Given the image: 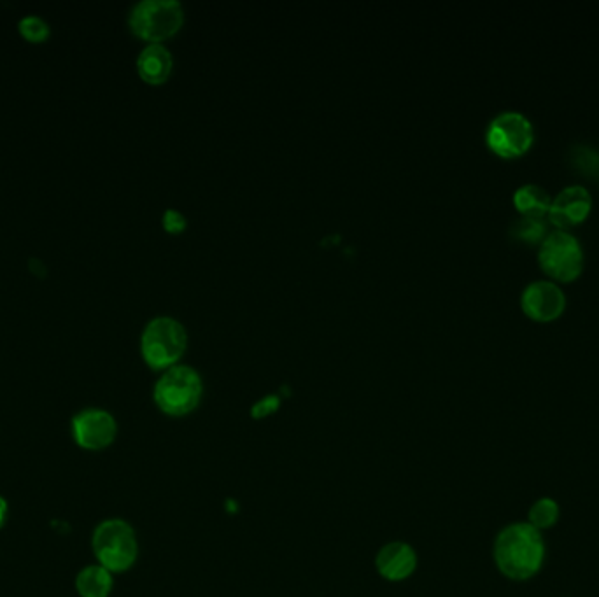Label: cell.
Returning <instances> with one entry per match:
<instances>
[{
  "label": "cell",
  "instance_id": "cell-1",
  "mask_svg": "<svg viewBox=\"0 0 599 597\" xmlns=\"http://www.w3.org/2000/svg\"><path fill=\"white\" fill-rule=\"evenodd\" d=\"M545 545L542 534L526 524L505 527L494 541V561L510 580H528L542 568Z\"/></svg>",
  "mask_w": 599,
  "mask_h": 597
},
{
  "label": "cell",
  "instance_id": "cell-2",
  "mask_svg": "<svg viewBox=\"0 0 599 597\" xmlns=\"http://www.w3.org/2000/svg\"><path fill=\"white\" fill-rule=\"evenodd\" d=\"M188 345L183 324L169 316L155 317L142 331L141 351L144 361L156 370L176 366Z\"/></svg>",
  "mask_w": 599,
  "mask_h": 597
},
{
  "label": "cell",
  "instance_id": "cell-3",
  "mask_svg": "<svg viewBox=\"0 0 599 597\" xmlns=\"http://www.w3.org/2000/svg\"><path fill=\"white\" fill-rule=\"evenodd\" d=\"M92 547L100 566L111 573L132 568L139 554L134 529L121 519L104 520L99 524L93 533Z\"/></svg>",
  "mask_w": 599,
  "mask_h": 597
},
{
  "label": "cell",
  "instance_id": "cell-4",
  "mask_svg": "<svg viewBox=\"0 0 599 597\" xmlns=\"http://www.w3.org/2000/svg\"><path fill=\"white\" fill-rule=\"evenodd\" d=\"M202 391L204 386L197 370L191 366L176 365L165 370L158 379L153 396L163 414L181 417L198 407Z\"/></svg>",
  "mask_w": 599,
  "mask_h": 597
},
{
  "label": "cell",
  "instance_id": "cell-5",
  "mask_svg": "<svg viewBox=\"0 0 599 597\" xmlns=\"http://www.w3.org/2000/svg\"><path fill=\"white\" fill-rule=\"evenodd\" d=\"M184 22L183 4L179 0H141L137 2L128 25L135 36L151 43H162L174 36Z\"/></svg>",
  "mask_w": 599,
  "mask_h": 597
},
{
  "label": "cell",
  "instance_id": "cell-6",
  "mask_svg": "<svg viewBox=\"0 0 599 597\" xmlns=\"http://www.w3.org/2000/svg\"><path fill=\"white\" fill-rule=\"evenodd\" d=\"M540 263L547 274L571 281L584 267V253L577 237L564 230L549 233L540 247Z\"/></svg>",
  "mask_w": 599,
  "mask_h": 597
},
{
  "label": "cell",
  "instance_id": "cell-7",
  "mask_svg": "<svg viewBox=\"0 0 599 597\" xmlns=\"http://www.w3.org/2000/svg\"><path fill=\"white\" fill-rule=\"evenodd\" d=\"M487 144L501 156H519L533 144V125L522 113L505 111L494 116L486 134Z\"/></svg>",
  "mask_w": 599,
  "mask_h": 597
},
{
  "label": "cell",
  "instance_id": "cell-8",
  "mask_svg": "<svg viewBox=\"0 0 599 597\" xmlns=\"http://www.w3.org/2000/svg\"><path fill=\"white\" fill-rule=\"evenodd\" d=\"M118 424L100 408H86L72 419V436L81 449L102 450L114 442Z\"/></svg>",
  "mask_w": 599,
  "mask_h": 597
},
{
  "label": "cell",
  "instance_id": "cell-9",
  "mask_svg": "<svg viewBox=\"0 0 599 597\" xmlns=\"http://www.w3.org/2000/svg\"><path fill=\"white\" fill-rule=\"evenodd\" d=\"M522 309L536 321H552L564 310L563 289L552 281H535L522 293Z\"/></svg>",
  "mask_w": 599,
  "mask_h": 597
},
{
  "label": "cell",
  "instance_id": "cell-10",
  "mask_svg": "<svg viewBox=\"0 0 599 597\" xmlns=\"http://www.w3.org/2000/svg\"><path fill=\"white\" fill-rule=\"evenodd\" d=\"M591 195L584 186H568L550 204L549 218L554 225H577L591 211Z\"/></svg>",
  "mask_w": 599,
  "mask_h": 597
},
{
  "label": "cell",
  "instance_id": "cell-11",
  "mask_svg": "<svg viewBox=\"0 0 599 597\" xmlns=\"http://www.w3.org/2000/svg\"><path fill=\"white\" fill-rule=\"evenodd\" d=\"M417 566V557L414 548L402 541H393L381 548L377 555V569L384 578L391 582H400L409 578Z\"/></svg>",
  "mask_w": 599,
  "mask_h": 597
},
{
  "label": "cell",
  "instance_id": "cell-12",
  "mask_svg": "<svg viewBox=\"0 0 599 597\" xmlns=\"http://www.w3.org/2000/svg\"><path fill=\"white\" fill-rule=\"evenodd\" d=\"M174 67V58L162 43H151L137 58V71L149 85H162Z\"/></svg>",
  "mask_w": 599,
  "mask_h": 597
},
{
  "label": "cell",
  "instance_id": "cell-13",
  "mask_svg": "<svg viewBox=\"0 0 599 597\" xmlns=\"http://www.w3.org/2000/svg\"><path fill=\"white\" fill-rule=\"evenodd\" d=\"M515 207L529 218H542L549 214L552 198L538 184H524L514 195Z\"/></svg>",
  "mask_w": 599,
  "mask_h": 597
},
{
  "label": "cell",
  "instance_id": "cell-14",
  "mask_svg": "<svg viewBox=\"0 0 599 597\" xmlns=\"http://www.w3.org/2000/svg\"><path fill=\"white\" fill-rule=\"evenodd\" d=\"M81 597H107L113 590V573L102 566H88L76 578Z\"/></svg>",
  "mask_w": 599,
  "mask_h": 597
},
{
  "label": "cell",
  "instance_id": "cell-15",
  "mask_svg": "<svg viewBox=\"0 0 599 597\" xmlns=\"http://www.w3.org/2000/svg\"><path fill=\"white\" fill-rule=\"evenodd\" d=\"M557 520H559V505H557L554 499H538L535 505L531 506V510H529L528 524L535 527L536 531L556 526Z\"/></svg>",
  "mask_w": 599,
  "mask_h": 597
},
{
  "label": "cell",
  "instance_id": "cell-16",
  "mask_svg": "<svg viewBox=\"0 0 599 597\" xmlns=\"http://www.w3.org/2000/svg\"><path fill=\"white\" fill-rule=\"evenodd\" d=\"M571 160L573 165L577 167L578 172H582L585 176H598L599 174V153L591 146L578 144L571 151Z\"/></svg>",
  "mask_w": 599,
  "mask_h": 597
},
{
  "label": "cell",
  "instance_id": "cell-17",
  "mask_svg": "<svg viewBox=\"0 0 599 597\" xmlns=\"http://www.w3.org/2000/svg\"><path fill=\"white\" fill-rule=\"evenodd\" d=\"M512 235L522 242H538L545 235V225L538 218L522 216L512 225Z\"/></svg>",
  "mask_w": 599,
  "mask_h": 597
},
{
  "label": "cell",
  "instance_id": "cell-18",
  "mask_svg": "<svg viewBox=\"0 0 599 597\" xmlns=\"http://www.w3.org/2000/svg\"><path fill=\"white\" fill-rule=\"evenodd\" d=\"M18 29H20L23 39H27L29 43H44L50 37L48 23L39 16H25L18 25Z\"/></svg>",
  "mask_w": 599,
  "mask_h": 597
},
{
  "label": "cell",
  "instance_id": "cell-19",
  "mask_svg": "<svg viewBox=\"0 0 599 597\" xmlns=\"http://www.w3.org/2000/svg\"><path fill=\"white\" fill-rule=\"evenodd\" d=\"M279 407V400H277V396H267L265 400L258 401L253 408L254 417H265V415H270L272 412H275Z\"/></svg>",
  "mask_w": 599,
  "mask_h": 597
},
{
  "label": "cell",
  "instance_id": "cell-20",
  "mask_svg": "<svg viewBox=\"0 0 599 597\" xmlns=\"http://www.w3.org/2000/svg\"><path fill=\"white\" fill-rule=\"evenodd\" d=\"M163 225L170 232H179L186 225V219H184L183 214L179 211H167L165 212V216H163Z\"/></svg>",
  "mask_w": 599,
  "mask_h": 597
},
{
  "label": "cell",
  "instance_id": "cell-21",
  "mask_svg": "<svg viewBox=\"0 0 599 597\" xmlns=\"http://www.w3.org/2000/svg\"><path fill=\"white\" fill-rule=\"evenodd\" d=\"M9 515L8 501L0 496V529L6 524Z\"/></svg>",
  "mask_w": 599,
  "mask_h": 597
}]
</instances>
